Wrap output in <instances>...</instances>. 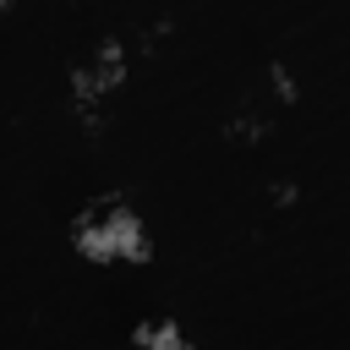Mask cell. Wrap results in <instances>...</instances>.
I'll list each match as a JSON object with an SVG mask.
<instances>
[{
	"instance_id": "2",
	"label": "cell",
	"mask_w": 350,
	"mask_h": 350,
	"mask_svg": "<svg viewBox=\"0 0 350 350\" xmlns=\"http://www.w3.org/2000/svg\"><path fill=\"white\" fill-rule=\"evenodd\" d=\"M120 82H126V44H115V38H109V44H98V49L71 71V93H77V109H82V120H88V126H98V120H104L98 109H104V98H109Z\"/></svg>"
},
{
	"instance_id": "6",
	"label": "cell",
	"mask_w": 350,
	"mask_h": 350,
	"mask_svg": "<svg viewBox=\"0 0 350 350\" xmlns=\"http://www.w3.org/2000/svg\"><path fill=\"white\" fill-rule=\"evenodd\" d=\"M0 11H5V0H0Z\"/></svg>"
},
{
	"instance_id": "3",
	"label": "cell",
	"mask_w": 350,
	"mask_h": 350,
	"mask_svg": "<svg viewBox=\"0 0 350 350\" xmlns=\"http://www.w3.org/2000/svg\"><path fill=\"white\" fill-rule=\"evenodd\" d=\"M131 350H191V339L175 323H142L137 339H131Z\"/></svg>"
},
{
	"instance_id": "1",
	"label": "cell",
	"mask_w": 350,
	"mask_h": 350,
	"mask_svg": "<svg viewBox=\"0 0 350 350\" xmlns=\"http://www.w3.org/2000/svg\"><path fill=\"white\" fill-rule=\"evenodd\" d=\"M71 241H77V252L82 257H131V262H142L148 257V235H142V219L126 208V202H115V197H104V202H93V208H82L77 213V224H71Z\"/></svg>"
},
{
	"instance_id": "4",
	"label": "cell",
	"mask_w": 350,
	"mask_h": 350,
	"mask_svg": "<svg viewBox=\"0 0 350 350\" xmlns=\"http://www.w3.org/2000/svg\"><path fill=\"white\" fill-rule=\"evenodd\" d=\"M262 131H268V115H257V109H241V115L230 120V137H235V142H257Z\"/></svg>"
},
{
	"instance_id": "5",
	"label": "cell",
	"mask_w": 350,
	"mask_h": 350,
	"mask_svg": "<svg viewBox=\"0 0 350 350\" xmlns=\"http://www.w3.org/2000/svg\"><path fill=\"white\" fill-rule=\"evenodd\" d=\"M268 82H273V93H279V98H295V82H290V71H284V66H268Z\"/></svg>"
}]
</instances>
